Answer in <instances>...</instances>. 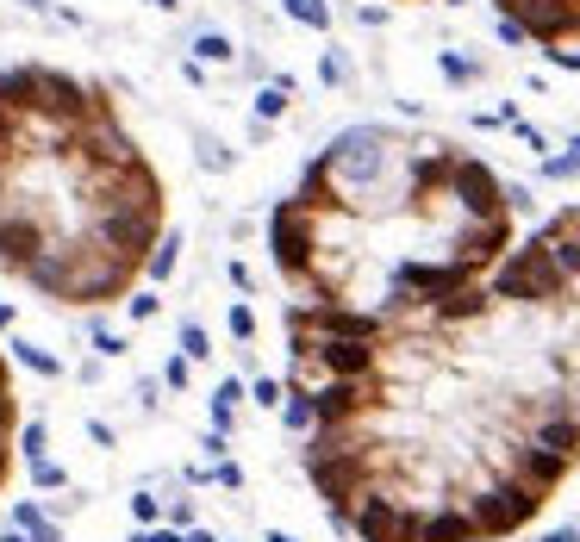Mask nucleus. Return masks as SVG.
I'll return each mask as SVG.
<instances>
[{"label": "nucleus", "mask_w": 580, "mask_h": 542, "mask_svg": "<svg viewBox=\"0 0 580 542\" xmlns=\"http://www.w3.org/2000/svg\"><path fill=\"white\" fill-rule=\"evenodd\" d=\"M281 13L293 25H306V31H331V6L325 0H281Z\"/></svg>", "instance_id": "6e6552de"}, {"label": "nucleus", "mask_w": 580, "mask_h": 542, "mask_svg": "<svg viewBox=\"0 0 580 542\" xmlns=\"http://www.w3.org/2000/svg\"><path fill=\"white\" fill-rule=\"evenodd\" d=\"M238 406H244V381L231 374V381H219V387H212V430H225V436H231V430H238Z\"/></svg>", "instance_id": "39448f33"}, {"label": "nucleus", "mask_w": 580, "mask_h": 542, "mask_svg": "<svg viewBox=\"0 0 580 542\" xmlns=\"http://www.w3.org/2000/svg\"><path fill=\"white\" fill-rule=\"evenodd\" d=\"M132 524H138V530H150V524H162V499H150V493H138V499H132Z\"/></svg>", "instance_id": "412c9836"}, {"label": "nucleus", "mask_w": 580, "mask_h": 542, "mask_svg": "<svg viewBox=\"0 0 580 542\" xmlns=\"http://www.w3.org/2000/svg\"><path fill=\"white\" fill-rule=\"evenodd\" d=\"M162 524L169 530H194L200 518H194V499H175V505H162Z\"/></svg>", "instance_id": "4be33fe9"}, {"label": "nucleus", "mask_w": 580, "mask_h": 542, "mask_svg": "<svg viewBox=\"0 0 580 542\" xmlns=\"http://www.w3.org/2000/svg\"><path fill=\"white\" fill-rule=\"evenodd\" d=\"M187 542H219V537H212L206 524H194V530H187Z\"/></svg>", "instance_id": "c756f323"}, {"label": "nucleus", "mask_w": 580, "mask_h": 542, "mask_svg": "<svg viewBox=\"0 0 580 542\" xmlns=\"http://www.w3.org/2000/svg\"><path fill=\"white\" fill-rule=\"evenodd\" d=\"M31 480H38V486H50V493H69V474H63L50 455H31Z\"/></svg>", "instance_id": "6ab92c4d"}, {"label": "nucleus", "mask_w": 580, "mask_h": 542, "mask_svg": "<svg viewBox=\"0 0 580 542\" xmlns=\"http://www.w3.org/2000/svg\"><path fill=\"white\" fill-rule=\"evenodd\" d=\"M231 56H238V44L225 31H194V63H231Z\"/></svg>", "instance_id": "1a4fd4ad"}, {"label": "nucleus", "mask_w": 580, "mask_h": 542, "mask_svg": "<svg viewBox=\"0 0 580 542\" xmlns=\"http://www.w3.org/2000/svg\"><path fill=\"white\" fill-rule=\"evenodd\" d=\"M200 455L225 461V455H231V436H225V430H206V436H200Z\"/></svg>", "instance_id": "5701e85b"}, {"label": "nucleus", "mask_w": 580, "mask_h": 542, "mask_svg": "<svg viewBox=\"0 0 580 542\" xmlns=\"http://www.w3.org/2000/svg\"><path fill=\"white\" fill-rule=\"evenodd\" d=\"M6 349H13V356H19V362H25V368H38V374H44V381H56V374H63V362H56V356H50V349H38V343H25V337H13V343H6Z\"/></svg>", "instance_id": "9b49d317"}, {"label": "nucleus", "mask_w": 580, "mask_h": 542, "mask_svg": "<svg viewBox=\"0 0 580 542\" xmlns=\"http://www.w3.org/2000/svg\"><path fill=\"white\" fill-rule=\"evenodd\" d=\"M187 381H194V356H181V349H175V356H169V368H162V387H169V393H187Z\"/></svg>", "instance_id": "a211bd4d"}, {"label": "nucleus", "mask_w": 580, "mask_h": 542, "mask_svg": "<svg viewBox=\"0 0 580 542\" xmlns=\"http://www.w3.org/2000/svg\"><path fill=\"white\" fill-rule=\"evenodd\" d=\"M25 6H50V0H25Z\"/></svg>", "instance_id": "72a5a7b5"}, {"label": "nucleus", "mask_w": 580, "mask_h": 542, "mask_svg": "<svg viewBox=\"0 0 580 542\" xmlns=\"http://www.w3.org/2000/svg\"><path fill=\"white\" fill-rule=\"evenodd\" d=\"M156 393H162V374H144V381H138V400H144V406H156Z\"/></svg>", "instance_id": "bb28decb"}, {"label": "nucleus", "mask_w": 580, "mask_h": 542, "mask_svg": "<svg viewBox=\"0 0 580 542\" xmlns=\"http://www.w3.org/2000/svg\"><path fill=\"white\" fill-rule=\"evenodd\" d=\"M126 312H132V324H150V318L162 312V299H156V287H132V293H126Z\"/></svg>", "instance_id": "4468645a"}, {"label": "nucleus", "mask_w": 580, "mask_h": 542, "mask_svg": "<svg viewBox=\"0 0 580 542\" xmlns=\"http://www.w3.org/2000/svg\"><path fill=\"white\" fill-rule=\"evenodd\" d=\"M194 156H200V168H206V175H231V168H238V156H231L212 132H194Z\"/></svg>", "instance_id": "0eeeda50"}, {"label": "nucleus", "mask_w": 580, "mask_h": 542, "mask_svg": "<svg viewBox=\"0 0 580 542\" xmlns=\"http://www.w3.org/2000/svg\"><path fill=\"white\" fill-rule=\"evenodd\" d=\"M175 269H181V237H175V231H162V237H156V250H150V262H144V287H162Z\"/></svg>", "instance_id": "20e7f679"}, {"label": "nucleus", "mask_w": 580, "mask_h": 542, "mask_svg": "<svg viewBox=\"0 0 580 542\" xmlns=\"http://www.w3.org/2000/svg\"><path fill=\"white\" fill-rule=\"evenodd\" d=\"M94 349H100V362H119L126 356V337L113 324H100V312H94Z\"/></svg>", "instance_id": "f3484780"}, {"label": "nucleus", "mask_w": 580, "mask_h": 542, "mask_svg": "<svg viewBox=\"0 0 580 542\" xmlns=\"http://www.w3.org/2000/svg\"><path fill=\"white\" fill-rule=\"evenodd\" d=\"M512 132H518V137H524V143H531V150H550V137H543V132H537V125H524V119H512Z\"/></svg>", "instance_id": "a878e982"}, {"label": "nucleus", "mask_w": 580, "mask_h": 542, "mask_svg": "<svg viewBox=\"0 0 580 542\" xmlns=\"http://www.w3.org/2000/svg\"><path fill=\"white\" fill-rule=\"evenodd\" d=\"M13 324H19V312H13V305L0 299V331H13Z\"/></svg>", "instance_id": "c85d7f7f"}, {"label": "nucleus", "mask_w": 580, "mask_h": 542, "mask_svg": "<svg viewBox=\"0 0 580 542\" xmlns=\"http://www.w3.org/2000/svg\"><path fill=\"white\" fill-rule=\"evenodd\" d=\"M169 231V187L119 100L56 63L0 69V274L69 312H107Z\"/></svg>", "instance_id": "f257e3e1"}, {"label": "nucleus", "mask_w": 580, "mask_h": 542, "mask_svg": "<svg viewBox=\"0 0 580 542\" xmlns=\"http://www.w3.org/2000/svg\"><path fill=\"white\" fill-rule=\"evenodd\" d=\"M263 542H299V537H288V530H269V537H263Z\"/></svg>", "instance_id": "2f4dec72"}, {"label": "nucleus", "mask_w": 580, "mask_h": 542, "mask_svg": "<svg viewBox=\"0 0 580 542\" xmlns=\"http://www.w3.org/2000/svg\"><path fill=\"white\" fill-rule=\"evenodd\" d=\"M437 69H443V82H455V88H474V82H480V63H474V56H462V50H443V56H437Z\"/></svg>", "instance_id": "9d476101"}, {"label": "nucleus", "mask_w": 580, "mask_h": 542, "mask_svg": "<svg viewBox=\"0 0 580 542\" xmlns=\"http://www.w3.org/2000/svg\"><path fill=\"white\" fill-rule=\"evenodd\" d=\"M281 393H288V387H281L275 374H256V381H250V400H256L263 411H281Z\"/></svg>", "instance_id": "aec40b11"}, {"label": "nucleus", "mask_w": 580, "mask_h": 542, "mask_svg": "<svg viewBox=\"0 0 580 542\" xmlns=\"http://www.w3.org/2000/svg\"><path fill=\"white\" fill-rule=\"evenodd\" d=\"M225 324H231V337L250 349L256 343V312H250V299H231V312H225Z\"/></svg>", "instance_id": "ddd939ff"}, {"label": "nucleus", "mask_w": 580, "mask_h": 542, "mask_svg": "<svg viewBox=\"0 0 580 542\" xmlns=\"http://www.w3.org/2000/svg\"><path fill=\"white\" fill-rule=\"evenodd\" d=\"M132 542H187V530H169V524H150V530H132Z\"/></svg>", "instance_id": "b1692460"}, {"label": "nucleus", "mask_w": 580, "mask_h": 542, "mask_svg": "<svg viewBox=\"0 0 580 542\" xmlns=\"http://www.w3.org/2000/svg\"><path fill=\"white\" fill-rule=\"evenodd\" d=\"M580 175V137H568L562 156H543V181H575Z\"/></svg>", "instance_id": "f8f14e48"}, {"label": "nucleus", "mask_w": 580, "mask_h": 542, "mask_svg": "<svg viewBox=\"0 0 580 542\" xmlns=\"http://www.w3.org/2000/svg\"><path fill=\"white\" fill-rule=\"evenodd\" d=\"M318 82H325V88H343V82H350V56H343V50H325V56H318Z\"/></svg>", "instance_id": "dca6fc26"}, {"label": "nucleus", "mask_w": 580, "mask_h": 542, "mask_svg": "<svg viewBox=\"0 0 580 542\" xmlns=\"http://www.w3.org/2000/svg\"><path fill=\"white\" fill-rule=\"evenodd\" d=\"M0 542H31V537H25V530H13V524H6V530H0Z\"/></svg>", "instance_id": "7c9ffc66"}, {"label": "nucleus", "mask_w": 580, "mask_h": 542, "mask_svg": "<svg viewBox=\"0 0 580 542\" xmlns=\"http://www.w3.org/2000/svg\"><path fill=\"white\" fill-rule=\"evenodd\" d=\"M181 356H194V362H206V356H212V337H206V324L181 318Z\"/></svg>", "instance_id": "2eb2a0df"}, {"label": "nucleus", "mask_w": 580, "mask_h": 542, "mask_svg": "<svg viewBox=\"0 0 580 542\" xmlns=\"http://www.w3.org/2000/svg\"><path fill=\"white\" fill-rule=\"evenodd\" d=\"M13 530H25L31 542H63V524H56V518H44V505H31V499H19V505H13Z\"/></svg>", "instance_id": "7ed1b4c3"}, {"label": "nucleus", "mask_w": 580, "mask_h": 542, "mask_svg": "<svg viewBox=\"0 0 580 542\" xmlns=\"http://www.w3.org/2000/svg\"><path fill=\"white\" fill-rule=\"evenodd\" d=\"M150 6H156V13H175V6H181V0H150Z\"/></svg>", "instance_id": "473e14b6"}, {"label": "nucleus", "mask_w": 580, "mask_h": 542, "mask_svg": "<svg viewBox=\"0 0 580 542\" xmlns=\"http://www.w3.org/2000/svg\"><path fill=\"white\" fill-rule=\"evenodd\" d=\"M288 107H293V88H281V82H263V88H256V100H250L256 125H275V119H288Z\"/></svg>", "instance_id": "423d86ee"}, {"label": "nucleus", "mask_w": 580, "mask_h": 542, "mask_svg": "<svg viewBox=\"0 0 580 542\" xmlns=\"http://www.w3.org/2000/svg\"><path fill=\"white\" fill-rule=\"evenodd\" d=\"M13 468H19V381H13V356L0 343V499L13 486Z\"/></svg>", "instance_id": "f03ea898"}, {"label": "nucleus", "mask_w": 580, "mask_h": 542, "mask_svg": "<svg viewBox=\"0 0 580 542\" xmlns=\"http://www.w3.org/2000/svg\"><path fill=\"white\" fill-rule=\"evenodd\" d=\"M212 480H219V486H244V468H238V461H231V455H225V461H219V468H212Z\"/></svg>", "instance_id": "393cba45"}, {"label": "nucleus", "mask_w": 580, "mask_h": 542, "mask_svg": "<svg viewBox=\"0 0 580 542\" xmlns=\"http://www.w3.org/2000/svg\"><path fill=\"white\" fill-rule=\"evenodd\" d=\"M543 542H580V524H562V530H550Z\"/></svg>", "instance_id": "cd10ccee"}]
</instances>
